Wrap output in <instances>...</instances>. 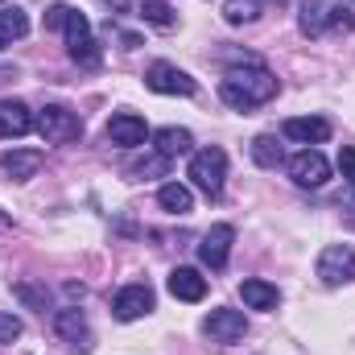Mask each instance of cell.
I'll list each match as a JSON object with an SVG mask.
<instances>
[{
    "label": "cell",
    "instance_id": "cell-22",
    "mask_svg": "<svg viewBox=\"0 0 355 355\" xmlns=\"http://www.w3.org/2000/svg\"><path fill=\"white\" fill-rule=\"evenodd\" d=\"M252 162H257L261 170H277V166L285 162V153H281L277 137H268V132H261V137H252Z\"/></svg>",
    "mask_w": 355,
    "mask_h": 355
},
{
    "label": "cell",
    "instance_id": "cell-10",
    "mask_svg": "<svg viewBox=\"0 0 355 355\" xmlns=\"http://www.w3.org/2000/svg\"><path fill=\"white\" fill-rule=\"evenodd\" d=\"M145 137H149V124L132 112H116L107 120V141L120 149H137V145H145Z\"/></svg>",
    "mask_w": 355,
    "mask_h": 355
},
{
    "label": "cell",
    "instance_id": "cell-26",
    "mask_svg": "<svg viewBox=\"0 0 355 355\" xmlns=\"http://www.w3.org/2000/svg\"><path fill=\"white\" fill-rule=\"evenodd\" d=\"M327 29H335V33H352V29H355V12L347 8V4H331Z\"/></svg>",
    "mask_w": 355,
    "mask_h": 355
},
{
    "label": "cell",
    "instance_id": "cell-14",
    "mask_svg": "<svg viewBox=\"0 0 355 355\" xmlns=\"http://www.w3.org/2000/svg\"><path fill=\"white\" fill-rule=\"evenodd\" d=\"M0 170L12 178V182H29V178L42 170V153L37 149H12L0 157Z\"/></svg>",
    "mask_w": 355,
    "mask_h": 355
},
{
    "label": "cell",
    "instance_id": "cell-9",
    "mask_svg": "<svg viewBox=\"0 0 355 355\" xmlns=\"http://www.w3.org/2000/svg\"><path fill=\"white\" fill-rule=\"evenodd\" d=\"M232 240H236V232H232L227 223H215V227L198 240V261L207 268H223L227 257H232Z\"/></svg>",
    "mask_w": 355,
    "mask_h": 355
},
{
    "label": "cell",
    "instance_id": "cell-11",
    "mask_svg": "<svg viewBox=\"0 0 355 355\" xmlns=\"http://www.w3.org/2000/svg\"><path fill=\"white\" fill-rule=\"evenodd\" d=\"M202 331H207L215 343H236V339H244L248 318H244L240 310H211L207 322H202Z\"/></svg>",
    "mask_w": 355,
    "mask_h": 355
},
{
    "label": "cell",
    "instance_id": "cell-32",
    "mask_svg": "<svg viewBox=\"0 0 355 355\" xmlns=\"http://www.w3.org/2000/svg\"><path fill=\"white\" fill-rule=\"evenodd\" d=\"M0 227H8V215H0Z\"/></svg>",
    "mask_w": 355,
    "mask_h": 355
},
{
    "label": "cell",
    "instance_id": "cell-12",
    "mask_svg": "<svg viewBox=\"0 0 355 355\" xmlns=\"http://www.w3.org/2000/svg\"><path fill=\"white\" fill-rule=\"evenodd\" d=\"M289 141H297V145H322L327 137H331V124L322 120V116H293V120H285V128H281Z\"/></svg>",
    "mask_w": 355,
    "mask_h": 355
},
{
    "label": "cell",
    "instance_id": "cell-1",
    "mask_svg": "<svg viewBox=\"0 0 355 355\" xmlns=\"http://www.w3.org/2000/svg\"><path fill=\"white\" fill-rule=\"evenodd\" d=\"M277 95V75L265 67H240V71H227V79L219 83V99L236 112H252Z\"/></svg>",
    "mask_w": 355,
    "mask_h": 355
},
{
    "label": "cell",
    "instance_id": "cell-25",
    "mask_svg": "<svg viewBox=\"0 0 355 355\" xmlns=\"http://www.w3.org/2000/svg\"><path fill=\"white\" fill-rule=\"evenodd\" d=\"M166 170H170V157H162V153H149V157H141V162L128 166L132 178H166Z\"/></svg>",
    "mask_w": 355,
    "mask_h": 355
},
{
    "label": "cell",
    "instance_id": "cell-29",
    "mask_svg": "<svg viewBox=\"0 0 355 355\" xmlns=\"http://www.w3.org/2000/svg\"><path fill=\"white\" fill-rule=\"evenodd\" d=\"M339 174L355 186V145H343V149H339Z\"/></svg>",
    "mask_w": 355,
    "mask_h": 355
},
{
    "label": "cell",
    "instance_id": "cell-24",
    "mask_svg": "<svg viewBox=\"0 0 355 355\" xmlns=\"http://www.w3.org/2000/svg\"><path fill=\"white\" fill-rule=\"evenodd\" d=\"M137 8H141V17H145L149 25H157V29H170V25H174V8H170V0H141Z\"/></svg>",
    "mask_w": 355,
    "mask_h": 355
},
{
    "label": "cell",
    "instance_id": "cell-27",
    "mask_svg": "<svg viewBox=\"0 0 355 355\" xmlns=\"http://www.w3.org/2000/svg\"><path fill=\"white\" fill-rule=\"evenodd\" d=\"M17 297H21L25 306H33V310H46V302H50V297H46V289H37V285H29V281H21V285H17Z\"/></svg>",
    "mask_w": 355,
    "mask_h": 355
},
{
    "label": "cell",
    "instance_id": "cell-3",
    "mask_svg": "<svg viewBox=\"0 0 355 355\" xmlns=\"http://www.w3.org/2000/svg\"><path fill=\"white\" fill-rule=\"evenodd\" d=\"M223 178H227V153H223L219 145H207V149H198V153L190 157V182H194L207 198H215V194L223 190Z\"/></svg>",
    "mask_w": 355,
    "mask_h": 355
},
{
    "label": "cell",
    "instance_id": "cell-15",
    "mask_svg": "<svg viewBox=\"0 0 355 355\" xmlns=\"http://www.w3.org/2000/svg\"><path fill=\"white\" fill-rule=\"evenodd\" d=\"M33 128V116L21 99H0V137H25Z\"/></svg>",
    "mask_w": 355,
    "mask_h": 355
},
{
    "label": "cell",
    "instance_id": "cell-2",
    "mask_svg": "<svg viewBox=\"0 0 355 355\" xmlns=\"http://www.w3.org/2000/svg\"><path fill=\"white\" fill-rule=\"evenodd\" d=\"M33 128L42 132L46 145H67V141H79V137H83L79 112H71V107H62V103H46V107L37 112Z\"/></svg>",
    "mask_w": 355,
    "mask_h": 355
},
{
    "label": "cell",
    "instance_id": "cell-21",
    "mask_svg": "<svg viewBox=\"0 0 355 355\" xmlns=\"http://www.w3.org/2000/svg\"><path fill=\"white\" fill-rule=\"evenodd\" d=\"M29 33V17L12 4V8H0V50L4 46H12L17 37H25Z\"/></svg>",
    "mask_w": 355,
    "mask_h": 355
},
{
    "label": "cell",
    "instance_id": "cell-31",
    "mask_svg": "<svg viewBox=\"0 0 355 355\" xmlns=\"http://www.w3.org/2000/svg\"><path fill=\"white\" fill-rule=\"evenodd\" d=\"M103 4H112V12H128L132 8V0H103Z\"/></svg>",
    "mask_w": 355,
    "mask_h": 355
},
{
    "label": "cell",
    "instance_id": "cell-6",
    "mask_svg": "<svg viewBox=\"0 0 355 355\" xmlns=\"http://www.w3.org/2000/svg\"><path fill=\"white\" fill-rule=\"evenodd\" d=\"M318 277L327 285H347V281H355V252L347 244H327L322 257H318Z\"/></svg>",
    "mask_w": 355,
    "mask_h": 355
},
{
    "label": "cell",
    "instance_id": "cell-33",
    "mask_svg": "<svg viewBox=\"0 0 355 355\" xmlns=\"http://www.w3.org/2000/svg\"><path fill=\"white\" fill-rule=\"evenodd\" d=\"M277 4H285V0H277Z\"/></svg>",
    "mask_w": 355,
    "mask_h": 355
},
{
    "label": "cell",
    "instance_id": "cell-23",
    "mask_svg": "<svg viewBox=\"0 0 355 355\" xmlns=\"http://www.w3.org/2000/svg\"><path fill=\"white\" fill-rule=\"evenodd\" d=\"M261 17V0H227L223 4V21L227 25H252Z\"/></svg>",
    "mask_w": 355,
    "mask_h": 355
},
{
    "label": "cell",
    "instance_id": "cell-13",
    "mask_svg": "<svg viewBox=\"0 0 355 355\" xmlns=\"http://www.w3.org/2000/svg\"><path fill=\"white\" fill-rule=\"evenodd\" d=\"M166 285H170V293H174L178 302H202L207 297V277L198 268H186V265L174 268Z\"/></svg>",
    "mask_w": 355,
    "mask_h": 355
},
{
    "label": "cell",
    "instance_id": "cell-4",
    "mask_svg": "<svg viewBox=\"0 0 355 355\" xmlns=\"http://www.w3.org/2000/svg\"><path fill=\"white\" fill-rule=\"evenodd\" d=\"M62 33H67V50H71V58L75 62H83V67H99V46H95V37H91V25L83 12H67V21H62Z\"/></svg>",
    "mask_w": 355,
    "mask_h": 355
},
{
    "label": "cell",
    "instance_id": "cell-5",
    "mask_svg": "<svg viewBox=\"0 0 355 355\" xmlns=\"http://www.w3.org/2000/svg\"><path fill=\"white\" fill-rule=\"evenodd\" d=\"M145 87L157 91V95H194L198 83H194L186 71H178L174 62H153V67L145 71Z\"/></svg>",
    "mask_w": 355,
    "mask_h": 355
},
{
    "label": "cell",
    "instance_id": "cell-8",
    "mask_svg": "<svg viewBox=\"0 0 355 355\" xmlns=\"http://www.w3.org/2000/svg\"><path fill=\"white\" fill-rule=\"evenodd\" d=\"M153 310V289L149 285H124L120 293H116V302H112V314L120 318V322H137V318H145Z\"/></svg>",
    "mask_w": 355,
    "mask_h": 355
},
{
    "label": "cell",
    "instance_id": "cell-28",
    "mask_svg": "<svg viewBox=\"0 0 355 355\" xmlns=\"http://www.w3.org/2000/svg\"><path fill=\"white\" fill-rule=\"evenodd\" d=\"M21 318L17 314H0V343H12V339H21Z\"/></svg>",
    "mask_w": 355,
    "mask_h": 355
},
{
    "label": "cell",
    "instance_id": "cell-20",
    "mask_svg": "<svg viewBox=\"0 0 355 355\" xmlns=\"http://www.w3.org/2000/svg\"><path fill=\"white\" fill-rule=\"evenodd\" d=\"M327 17H331V4H327V0H306L297 25H302L306 37H322V33H327Z\"/></svg>",
    "mask_w": 355,
    "mask_h": 355
},
{
    "label": "cell",
    "instance_id": "cell-7",
    "mask_svg": "<svg viewBox=\"0 0 355 355\" xmlns=\"http://www.w3.org/2000/svg\"><path fill=\"white\" fill-rule=\"evenodd\" d=\"M285 170H289V178H293L297 186H322V182L331 178V162H327L318 149H302V153H293V157L285 162Z\"/></svg>",
    "mask_w": 355,
    "mask_h": 355
},
{
    "label": "cell",
    "instance_id": "cell-19",
    "mask_svg": "<svg viewBox=\"0 0 355 355\" xmlns=\"http://www.w3.org/2000/svg\"><path fill=\"white\" fill-rule=\"evenodd\" d=\"M157 202H162V211H170V215H190V211H194V194H190V186H182V182H166V186L157 190Z\"/></svg>",
    "mask_w": 355,
    "mask_h": 355
},
{
    "label": "cell",
    "instance_id": "cell-16",
    "mask_svg": "<svg viewBox=\"0 0 355 355\" xmlns=\"http://www.w3.org/2000/svg\"><path fill=\"white\" fill-rule=\"evenodd\" d=\"M54 331L67 339V343H75V355H87L79 343H87V318H83V310H58L54 314Z\"/></svg>",
    "mask_w": 355,
    "mask_h": 355
},
{
    "label": "cell",
    "instance_id": "cell-18",
    "mask_svg": "<svg viewBox=\"0 0 355 355\" xmlns=\"http://www.w3.org/2000/svg\"><path fill=\"white\" fill-rule=\"evenodd\" d=\"M240 297H244V306H252V310H277V302H281L277 285H268L261 277H248V281L240 285Z\"/></svg>",
    "mask_w": 355,
    "mask_h": 355
},
{
    "label": "cell",
    "instance_id": "cell-17",
    "mask_svg": "<svg viewBox=\"0 0 355 355\" xmlns=\"http://www.w3.org/2000/svg\"><path fill=\"white\" fill-rule=\"evenodd\" d=\"M153 149L174 162V157H182V153L194 149V137H190L186 128H157V132H153Z\"/></svg>",
    "mask_w": 355,
    "mask_h": 355
},
{
    "label": "cell",
    "instance_id": "cell-30",
    "mask_svg": "<svg viewBox=\"0 0 355 355\" xmlns=\"http://www.w3.org/2000/svg\"><path fill=\"white\" fill-rule=\"evenodd\" d=\"M67 4H50V12H46V29H62V21H67Z\"/></svg>",
    "mask_w": 355,
    "mask_h": 355
}]
</instances>
